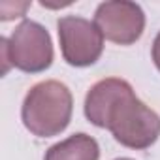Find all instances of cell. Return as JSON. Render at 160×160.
Segmentation results:
<instances>
[{
    "instance_id": "cell-3",
    "label": "cell",
    "mask_w": 160,
    "mask_h": 160,
    "mask_svg": "<svg viewBox=\"0 0 160 160\" xmlns=\"http://www.w3.org/2000/svg\"><path fill=\"white\" fill-rule=\"evenodd\" d=\"M0 49L6 73L10 66L25 73L45 72L53 64V42L45 27L36 21H21L10 38H0Z\"/></svg>"
},
{
    "instance_id": "cell-6",
    "label": "cell",
    "mask_w": 160,
    "mask_h": 160,
    "mask_svg": "<svg viewBox=\"0 0 160 160\" xmlns=\"http://www.w3.org/2000/svg\"><path fill=\"white\" fill-rule=\"evenodd\" d=\"M98 158H100L98 141L85 132H77L51 145L43 156V160H98Z\"/></svg>"
},
{
    "instance_id": "cell-5",
    "label": "cell",
    "mask_w": 160,
    "mask_h": 160,
    "mask_svg": "<svg viewBox=\"0 0 160 160\" xmlns=\"http://www.w3.org/2000/svg\"><path fill=\"white\" fill-rule=\"evenodd\" d=\"M94 25L106 40L119 45H132L145 30V13L136 2L109 0L96 8Z\"/></svg>"
},
{
    "instance_id": "cell-2",
    "label": "cell",
    "mask_w": 160,
    "mask_h": 160,
    "mask_svg": "<svg viewBox=\"0 0 160 160\" xmlns=\"http://www.w3.org/2000/svg\"><path fill=\"white\" fill-rule=\"evenodd\" d=\"M73 98L70 89L55 79L36 83L25 96L21 119L25 128L38 138H53L72 121Z\"/></svg>"
},
{
    "instance_id": "cell-4",
    "label": "cell",
    "mask_w": 160,
    "mask_h": 160,
    "mask_svg": "<svg viewBox=\"0 0 160 160\" xmlns=\"http://www.w3.org/2000/svg\"><path fill=\"white\" fill-rule=\"evenodd\" d=\"M57 30L62 57L70 66L87 68L102 57L104 36L94 21L77 15H66L58 19Z\"/></svg>"
},
{
    "instance_id": "cell-9",
    "label": "cell",
    "mask_w": 160,
    "mask_h": 160,
    "mask_svg": "<svg viewBox=\"0 0 160 160\" xmlns=\"http://www.w3.org/2000/svg\"><path fill=\"white\" fill-rule=\"evenodd\" d=\"M115 160H134V158H115Z\"/></svg>"
},
{
    "instance_id": "cell-7",
    "label": "cell",
    "mask_w": 160,
    "mask_h": 160,
    "mask_svg": "<svg viewBox=\"0 0 160 160\" xmlns=\"http://www.w3.org/2000/svg\"><path fill=\"white\" fill-rule=\"evenodd\" d=\"M28 6H30L28 2H21V4L15 2V6L10 4V2H2V4H0V13H2V15H0V19H2V21H10L13 17H23L25 15V10Z\"/></svg>"
},
{
    "instance_id": "cell-8",
    "label": "cell",
    "mask_w": 160,
    "mask_h": 160,
    "mask_svg": "<svg viewBox=\"0 0 160 160\" xmlns=\"http://www.w3.org/2000/svg\"><path fill=\"white\" fill-rule=\"evenodd\" d=\"M151 55H152L154 66L160 70V32L156 34V38H154V42H152V51H151Z\"/></svg>"
},
{
    "instance_id": "cell-1",
    "label": "cell",
    "mask_w": 160,
    "mask_h": 160,
    "mask_svg": "<svg viewBox=\"0 0 160 160\" xmlns=\"http://www.w3.org/2000/svg\"><path fill=\"white\" fill-rule=\"evenodd\" d=\"M85 117L91 124L106 128L115 141L128 149H149L160 136V117L145 106L132 85L119 77L94 83L85 96Z\"/></svg>"
}]
</instances>
